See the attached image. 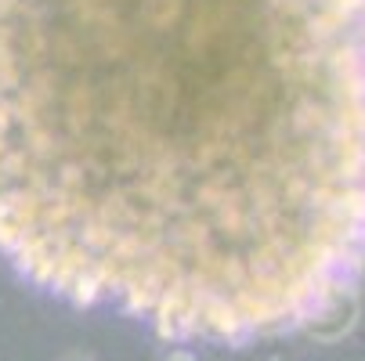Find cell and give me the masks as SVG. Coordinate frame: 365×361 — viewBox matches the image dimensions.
Returning a JSON list of instances; mask_svg holds the SVG:
<instances>
[{
    "mask_svg": "<svg viewBox=\"0 0 365 361\" xmlns=\"http://www.w3.org/2000/svg\"><path fill=\"white\" fill-rule=\"evenodd\" d=\"M0 256L174 343L336 311L365 275V0H0Z\"/></svg>",
    "mask_w": 365,
    "mask_h": 361,
    "instance_id": "6da1fadb",
    "label": "cell"
}]
</instances>
